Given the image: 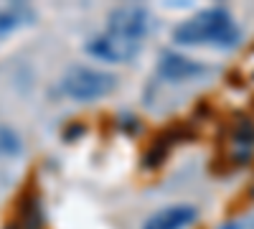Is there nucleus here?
Returning a JSON list of instances; mask_svg holds the SVG:
<instances>
[{
  "instance_id": "obj_1",
  "label": "nucleus",
  "mask_w": 254,
  "mask_h": 229,
  "mask_svg": "<svg viewBox=\"0 0 254 229\" xmlns=\"http://www.w3.org/2000/svg\"><path fill=\"white\" fill-rule=\"evenodd\" d=\"M176 44H186V46H198V44H211V46H237L239 41V28L231 20L229 10L224 8H208L198 15H193L190 20L181 23L173 31Z\"/></svg>"
},
{
  "instance_id": "obj_2",
  "label": "nucleus",
  "mask_w": 254,
  "mask_h": 229,
  "mask_svg": "<svg viewBox=\"0 0 254 229\" xmlns=\"http://www.w3.org/2000/svg\"><path fill=\"white\" fill-rule=\"evenodd\" d=\"M61 92L79 99V102H89V99H99V97H107L115 87H117V76L110 72H102V69H89V67H74L66 74L61 76L59 81Z\"/></svg>"
},
{
  "instance_id": "obj_3",
  "label": "nucleus",
  "mask_w": 254,
  "mask_h": 229,
  "mask_svg": "<svg viewBox=\"0 0 254 229\" xmlns=\"http://www.w3.org/2000/svg\"><path fill=\"white\" fill-rule=\"evenodd\" d=\"M150 31V13L142 5H117L110 13V33L127 38V41H140Z\"/></svg>"
},
{
  "instance_id": "obj_4",
  "label": "nucleus",
  "mask_w": 254,
  "mask_h": 229,
  "mask_svg": "<svg viewBox=\"0 0 254 229\" xmlns=\"http://www.w3.org/2000/svg\"><path fill=\"white\" fill-rule=\"evenodd\" d=\"M87 54H92L94 59L110 61V64H127L140 54V44L137 41H127L120 38L115 33H104V36H94L87 41Z\"/></svg>"
},
{
  "instance_id": "obj_5",
  "label": "nucleus",
  "mask_w": 254,
  "mask_h": 229,
  "mask_svg": "<svg viewBox=\"0 0 254 229\" xmlns=\"http://www.w3.org/2000/svg\"><path fill=\"white\" fill-rule=\"evenodd\" d=\"M196 217H198L196 206H190V204H176V206H168V209L153 214L150 219L145 222L142 229H183L190 222H196Z\"/></svg>"
},
{
  "instance_id": "obj_6",
  "label": "nucleus",
  "mask_w": 254,
  "mask_h": 229,
  "mask_svg": "<svg viewBox=\"0 0 254 229\" xmlns=\"http://www.w3.org/2000/svg\"><path fill=\"white\" fill-rule=\"evenodd\" d=\"M203 72H206L203 64H198V61H193V59L178 56V54H163L160 64H158V74L163 79H171V81L193 79V76H201Z\"/></svg>"
},
{
  "instance_id": "obj_7",
  "label": "nucleus",
  "mask_w": 254,
  "mask_h": 229,
  "mask_svg": "<svg viewBox=\"0 0 254 229\" xmlns=\"http://www.w3.org/2000/svg\"><path fill=\"white\" fill-rule=\"evenodd\" d=\"M36 18L33 8L31 5H23V3H10V5H3L0 8V33H10L20 26L31 23Z\"/></svg>"
},
{
  "instance_id": "obj_8",
  "label": "nucleus",
  "mask_w": 254,
  "mask_h": 229,
  "mask_svg": "<svg viewBox=\"0 0 254 229\" xmlns=\"http://www.w3.org/2000/svg\"><path fill=\"white\" fill-rule=\"evenodd\" d=\"M221 229H237V227H234V224H224Z\"/></svg>"
}]
</instances>
